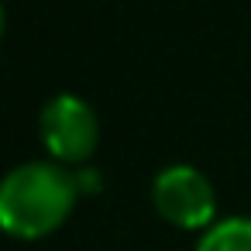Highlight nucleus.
Instances as JSON below:
<instances>
[{
  "instance_id": "obj_2",
  "label": "nucleus",
  "mask_w": 251,
  "mask_h": 251,
  "mask_svg": "<svg viewBox=\"0 0 251 251\" xmlns=\"http://www.w3.org/2000/svg\"><path fill=\"white\" fill-rule=\"evenodd\" d=\"M38 134L52 162L83 165L100 145V117L79 93H55L42 103Z\"/></svg>"
},
{
  "instance_id": "obj_1",
  "label": "nucleus",
  "mask_w": 251,
  "mask_h": 251,
  "mask_svg": "<svg viewBox=\"0 0 251 251\" xmlns=\"http://www.w3.org/2000/svg\"><path fill=\"white\" fill-rule=\"evenodd\" d=\"M79 200V176L42 158L21 162L0 179V230L18 241H38L59 230Z\"/></svg>"
},
{
  "instance_id": "obj_3",
  "label": "nucleus",
  "mask_w": 251,
  "mask_h": 251,
  "mask_svg": "<svg viewBox=\"0 0 251 251\" xmlns=\"http://www.w3.org/2000/svg\"><path fill=\"white\" fill-rule=\"evenodd\" d=\"M151 203L162 220L182 230H206L217 224V189L196 165H186V162H176L155 172Z\"/></svg>"
},
{
  "instance_id": "obj_5",
  "label": "nucleus",
  "mask_w": 251,
  "mask_h": 251,
  "mask_svg": "<svg viewBox=\"0 0 251 251\" xmlns=\"http://www.w3.org/2000/svg\"><path fill=\"white\" fill-rule=\"evenodd\" d=\"M0 38H4V4H0Z\"/></svg>"
},
{
  "instance_id": "obj_4",
  "label": "nucleus",
  "mask_w": 251,
  "mask_h": 251,
  "mask_svg": "<svg viewBox=\"0 0 251 251\" xmlns=\"http://www.w3.org/2000/svg\"><path fill=\"white\" fill-rule=\"evenodd\" d=\"M196 251H251V217H224L203 230Z\"/></svg>"
}]
</instances>
